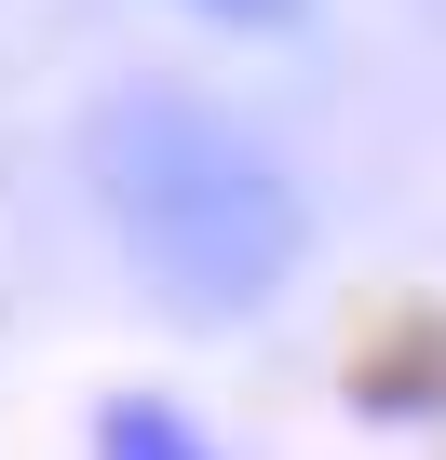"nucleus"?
Instances as JSON below:
<instances>
[{"label":"nucleus","instance_id":"nucleus-1","mask_svg":"<svg viewBox=\"0 0 446 460\" xmlns=\"http://www.w3.org/2000/svg\"><path fill=\"white\" fill-rule=\"evenodd\" d=\"M95 203L136 244V271L176 298V312H258L284 271H298V190L284 163L203 95H109L95 136Z\"/></svg>","mask_w":446,"mask_h":460},{"label":"nucleus","instance_id":"nucleus-2","mask_svg":"<svg viewBox=\"0 0 446 460\" xmlns=\"http://www.w3.org/2000/svg\"><path fill=\"white\" fill-rule=\"evenodd\" d=\"M95 460H203V433H189L176 406H136V393H122V406L95 420Z\"/></svg>","mask_w":446,"mask_h":460},{"label":"nucleus","instance_id":"nucleus-3","mask_svg":"<svg viewBox=\"0 0 446 460\" xmlns=\"http://www.w3.org/2000/svg\"><path fill=\"white\" fill-rule=\"evenodd\" d=\"M189 14H216V28H298L311 0H189Z\"/></svg>","mask_w":446,"mask_h":460}]
</instances>
